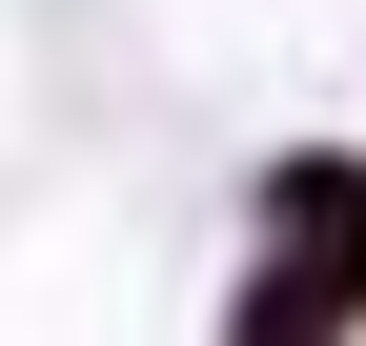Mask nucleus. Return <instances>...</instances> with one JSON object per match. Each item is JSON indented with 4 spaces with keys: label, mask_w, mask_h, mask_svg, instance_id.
Wrapping results in <instances>:
<instances>
[{
    "label": "nucleus",
    "mask_w": 366,
    "mask_h": 346,
    "mask_svg": "<svg viewBox=\"0 0 366 346\" xmlns=\"http://www.w3.org/2000/svg\"><path fill=\"white\" fill-rule=\"evenodd\" d=\"M346 306H366V265H264L244 285V346H346Z\"/></svg>",
    "instance_id": "nucleus-1"
}]
</instances>
